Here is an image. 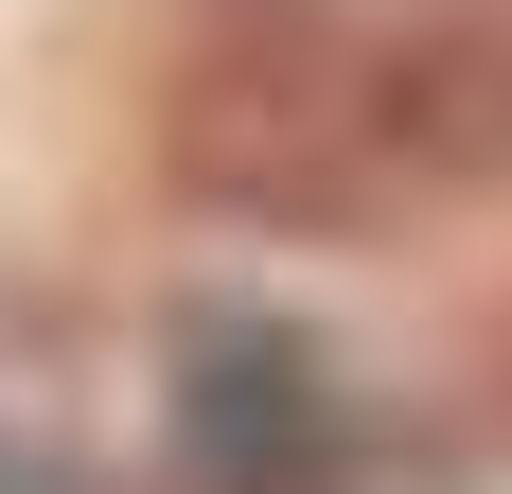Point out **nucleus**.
<instances>
[{
    "label": "nucleus",
    "mask_w": 512,
    "mask_h": 494,
    "mask_svg": "<svg viewBox=\"0 0 512 494\" xmlns=\"http://www.w3.org/2000/svg\"><path fill=\"white\" fill-rule=\"evenodd\" d=\"M159 177L248 230H389V89H371V18L336 0H212L159 106Z\"/></svg>",
    "instance_id": "nucleus-1"
},
{
    "label": "nucleus",
    "mask_w": 512,
    "mask_h": 494,
    "mask_svg": "<svg viewBox=\"0 0 512 494\" xmlns=\"http://www.w3.org/2000/svg\"><path fill=\"white\" fill-rule=\"evenodd\" d=\"M177 459L195 494H336V371L301 318H177Z\"/></svg>",
    "instance_id": "nucleus-2"
},
{
    "label": "nucleus",
    "mask_w": 512,
    "mask_h": 494,
    "mask_svg": "<svg viewBox=\"0 0 512 494\" xmlns=\"http://www.w3.org/2000/svg\"><path fill=\"white\" fill-rule=\"evenodd\" d=\"M0 494H89V477H71L53 442H18V424H0Z\"/></svg>",
    "instance_id": "nucleus-3"
}]
</instances>
